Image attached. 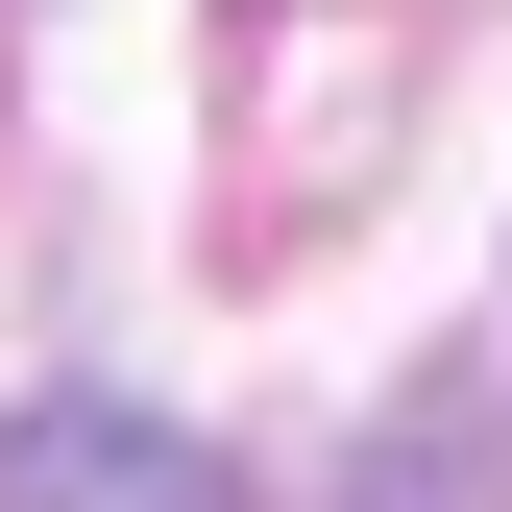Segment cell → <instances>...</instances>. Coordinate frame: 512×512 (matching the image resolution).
Listing matches in <instances>:
<instances>
[{"label":"cell","instance_id":"cell-1","mask_svg":"<svg viewBox=\"0 0 512 512\" xmlns=\"http://www.w3.org/2000/svg\"><path fill=\"white\" fill-rule=\"evenodd\" d=\"M0 512H244V464L147 391H25L0 415Z\"/></svg>","mask_w":512,"mask_h":512},{"label":"cell","instance_id":"cell-2","mask_svg":"<svg viewBox=\"0 0 512 512\" xmlns=\"http://www.w3.org/2000/svg\"><path fill=\"white\" fill-rule=\"evenodd\" d=\"M342 512H512V391L488 366H391V415L342 439Z\"/></svg>","mask_w":512,"mask_h":512}]
</instances>
